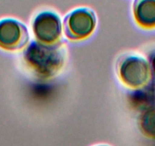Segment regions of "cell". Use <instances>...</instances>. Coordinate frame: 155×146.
Returning <instances> with one entry per match:
<instances>
[{
	"label": "cell",
	"instance_id": "6",
	"mask_svg": "<svg viewBox=\"0 0 155 146\" xmlns=\"http://www.w3.org/2000/svg\"><path fill=\"white\" fill-rule=\"evenodd\" d=\"M133 15L140 27L147 30L155 29V0L135 1Z\"/></svg>",
	"mask_w": 155,
	"mask_h": 146
},
{
	"label": "cell",
	"instance_id": "8",
	"mask_svg": "<svg viewBox=\"0 0 155 146\" xmlns=\"http://www.w3.org/2000/svg\"><path fill=\"white\" fill-rule=\"evenodd\" d=\"M150 68H151L152 73H153V75H154L155 76V53L152 55L151 59H150Z\"/></svg>",
	"mask_w": 155,
	"mask_h": 146
},
{
	"label": "cell",
	"instance_id": "9",
	"mask_svg": "<svg viewBox=\"0 0 155 146\" xmlns=\"http://www.w3.org/2000/svg\"><path fill=\"white\" fill-rule=\"evenodd\" d=\"M153 93H154V100H155V87L154 88H153Z\"/></svg>",
	"mask_w": 155,
	"mask_h": 146
},
{
	"label": "cell",
	"instance_id": "4",
	"mask_svg": "<svg viewBox=\"0 0 155 146\" xmlns=\"http://www.w3.org/2000/svg\"><path fill=\"white\" fill-rule=\"evenodd\" d=\"M62 28L60 18L51 12L40 13L33 22V31L36 39L43 44H59Z\"/></svg>",
	"mask_w": 155,
	"mask_h": 146
},
{
	"label": "cell",
	"instance_id": "7",
	"mask_svg": "<svg viewBox=\"0 0 155 146\" xmlns=\"http://www.w3.org/2000/svg\"><path fill=\"white\" fill-rule=\"evenodd\" d=\"M138 126L145 136L155 139V105L141 111Z\"/></svg>",
	"mask_w": 155,
	"mask_h": 146
},
{
	"label": "cell",
	"instance_id": "5",
	"mask_svg": "<svg viewBox=\"0 0 155 146\" xmlns=\"http://www.w3.org/2000/svg\"><path fill=\"white\" fill-rule=\"evenodd\" d=\"M29 39L28 29L22 23L12 18L0 21V48L6 50H21Z\"/></svg>",
	"mask_w": 155,
	"mask_h": 146
},
{
	"label": "cell",
	"instance_id": "10",
	"mask_svg": "<svg viewBox=\"0 0 155 146\" xmlns=\"http://www.w3.org/2000/svg\"><path fill=\"white\" fill-rule=\"evenodd\" d=\"M103 146H105V145H103Z\"/></svg>",
	"mask_w": 155,
	"mask_h": 146
},
{
	"label": "cell",
	"instance_id": "2",
	"mask_svg": "<svg viewBox=\"0 0 155 146\" xmlns=\"http://www.w3.org/2000/svg\"><path fill=\"white\" fill-rule=\"evenodd\" d=\"M119 75L125 85L135 90L150 85L152 79L150 62L137 56H128L120 61L117 66Z\"/></svg>",
	"mask_w": 155,
	"mask_h": 146
},
{
	"label": "cell",
	"instance_id": "3",
	"mask_svg": "<svg viewBox=\"0 0 155 146\" xmlns=\"http://www.w3.org/2000/svg\"><path fill=\"white\" fill-rule=\"evenodd\" d=\"M96 25L94 13L89 8H80L70 12L64 21V30L67 38L82 40L88 37Z\"/></svg>",
	"mask_w": 155,
	"mask_h": 146
},
{
	"label": "cell",
	"instance_id": "1",
	"mask_svg": "<svg viewBox=\"0 0 155 146\" xmlns=\"http://www.w3.org/2000/svg\"><path fill=\"white\" fill-rule=\"evenodd\" d=\"M24 59L37 76L50 78L63 66L65 53L59 44H46L36 41L26 47Z\"/></svg>",
	"mask_w": 155,
	"mask_h": 146
}]
</instances>
